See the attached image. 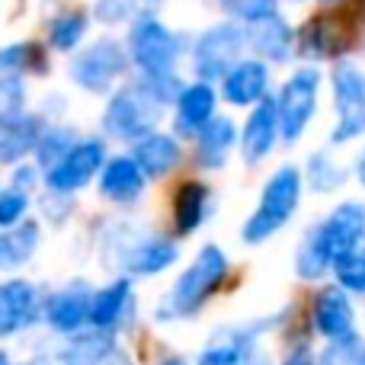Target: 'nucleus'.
<instances>
[{"mask_svg":"<svg viewBox=\"0 0 365 365\" xmlns=\"http://www.w3.org/2000/svg\"><path fill=\"white\" fill-rule=\"evenodd\" d=\"M317 93H321V71L317 68H298L289 81L282 83L276 96L279 122H282V141L295 145L308 132L311 119L317 113Z\"/></svg>","mask_w":365,"mask_h":365,"instance_id":"9","label":"nucleus"},{"mask_svg":"<svg viewBox=\"0 0 365 365\" xmlns=\"http://www.w3.org/2000/svg\"><path fill=\"white\" fill-rule=\"evenodd\" d=\"M234 148H240L237 122H234L231 115H215V119L192 138V164H195V170H205V173L225 170Z\"/></svg>","mask_w":365,"mask_h":365,"instance_id":"16","label":"nucleus"},{"mask_svg":"<svg viewBox=\"0 0 365 365\" xmlns=\"http://www.w3.org/2000/svg\"><path fill=\"white\" fill-rule=\"evenodd\" d=\"M208 205H212V186L205 180H182L170 199L173 212V231L177 237L195 234L208 218Z\"/></svg>","mask_w":365,"mask_h":365,"instance_id":"24","label":"nucleus"},{"mask_svg":"<svg viewBox=\"0 0 365 365\" xmlns=\"http://www.w3.org/2000/svg\"><path fill=\"white\" fill-rule=\"evenodd\" d=\"M164 109L167 106L154 100L141 81L115 87L106 109H103V135L115 141H138L141 135L158 128Z\"/></svg>","mask_w":365,"mask_h":365,"instance_id":"4","label":"nucleus"},{"mask_svg":"<svg viewBox=\"0 0 365 365\" xmlns=\"http://www.w3.org/2000/svg\"><path fill=\"white\" fill-rule=\"evenodd\" d=\"M334 279H336V285H343L353 295H365V247H356V250L343 253L336 259Z\"/></svg>","mask_w":365,"mask_h":365,"instance_id":"32","label":"nucleus"},{"mask_svg":"<svg viewBox=\"0 0 365 365\" xmlns=\"http://www.w3.org/2000/svg\"><path fill=\"white\" fill-rule=\"evenodd\" d=\"M247 45H250V48L257 51V58H263V61L282 64V61H289L292 51L298 48V36L279 13H272V16L257 19V23L247 26Z\"/></svg>","mask_w":365,"mask_h":365,"instance_id":"23","label":"nucleus"},{"mask_svg":"<svg viewBox=\"0 0 365 365\" xmlns=\"http://www.w3.org/2000/svg\"><path fill=\"white\" fill-rule=\"evenodd\" d=\"M160 365H189V362L182 359V356H167V359L160 362Z\"/></svg>","mask_w":365,"mask_h":365,"instance_id":"42","label":"nucleus"},{"mask_svg":"<svg viewBox=\"0 0 365 365\" xmlns=\"http://www.w3.org/2000/svg\"><path fill=\"white\" fill-rule=\"evenodd\" d=\"M321 362L324 365H365V343L356 334L346 336V340H330Z\"/></svg>","mask_w":365,"mask_h":365,"instance_id":"36","label":"nucleus"},{"mask_svg":"<svg viewBox=\"0 0 365 365\" xmlns=\"http://www.w3.org/2000/svg\"><path fill=\"white\" fill-rule=\"evenodd\" d=\"M128 304H132V279L119 276L106 282L103 289H93V302H90V321L87 327L93 330H115L125 317Z\"/></svg>","mask_w":365,"mask_h":365,"instance_id":"25","label":"nucleus"},{"mask_svg":"<svg viewBox=\"0 0 365 365\" xmlns=\"http://www.w3.org/2000/svg\"><path fill=\"white\" fill-rule=\"evenodd\" d=\"M29 208H32V199L26 189H16V186L0 189V231L29 218Z\"/></svg>","mask_w":365,"mask_h":365,"instance_id":"35","label":"nucleus"},{"mask_svg":"<svg viewBox=\"0 0 365 365\" xmlns=\"http://www.w3.org/2000/svg\"><path fill=\"white\" fill-rule=\"evenodd\" d=\"M353 173H356V180L365 186V148L359 151V158H356V164H353Z\"/></svg>","mask_w":365,"mask_h":365,"instance_id":"41","label":"nucleus"},{"mask_svg":"<svg viewBox=\"0 0 365 365\" xmlns=\"http://www.w3.org/2000/svg\"><path fill=\"white\" fill-rule=\"evenodd\" d=\"M48 122L36 113H23L10 122H0V167H16L32 158Z\"/></svg>","mask_w":365,"mask_h":365,"instance_id":"22","label":"nucleus"},{"mask_svg":"<svg viewBox=\"0 0 365 365\" xmlns=\"http://www.w3.org/2000/svg\"><path fill=\"white\" fill-rule=\"evenodd\" d=\"M26 365H45V362H26Z\"/></svg>","mask_w":365,"mask_h":365,"instance_id":"44","label":"nucleus"},{"mask_svg":"<svg viewBox=\"0 0 365 365\" xmlns=\"http://www.w3.org/2000/svg\"><path fill=\"white\" fill-rule=\"evenodd\" d=\"M42 244V225L36 218H23L19 225L0 231V272H13L36 257Z\"/></svg>","mask_w":365,"mask_h":365,"instance_id":"27","label":"nucleus"},{"mask_svg":"<svg viewBox=\"0 0 365 365\" xmlns=\"http://www.w3.org/2000/svg\"><path fill=\"white\" fill-rule=\"evenodd\" d=\"M128 64V45L115 42V38H96L83 51H77L68 64V77L83 90V93H113L115 83L125 77Z\"/></svg>","mask_w":365,"mask_h":365,"instance_id":"5","label":"nucleus"},{"mask_svg":"<svg viewBox=\"0 0 365 365\" xmlns=\"http://www.w3.org/2000/svg\"><path fill=\"white\" fill-rule=\"evenodd\" d=\"M83 32H87V16H83L81 10H64L48 23V45L55 51L71 55V51L81 45Z\"/></svg>","mask_w":365,"mask_h":365,"instance_id":"31","label":"nucleus"},{"mask_svg":"<svg viewBox=\"0 0 365 365\" xmlns=\"http://www.w3.org/2000/svg\"><path fill=\"white\" fill-rule=\"evenodd\" d=\"M247 48V29L237 23L208 26L192 48V71L202 81H221L234 64L240 61V51Z\"/></svg>","mask_w":365,"mask_h":365,"instance_id":"10","label":"nucleus"},{"mask_svg":"<svg viewBox=\"0 0 365 365\" xmlns=\"http://www.w3.org/2000/svg\"><path fill=\"white\" fill-rule=\"evenodd\" d=\"M304 182H308L317 195H330V192H336V189H343L346 170H343L327 151H314L308 158V164H304Z\"/></svg>","mask_w":365,"mask_h":365,"instance_id":"29","label":"nucleus"},{"mask_svg":"<svg viewBox=\"0 0 365 365\" xmlns=\"http://www.w3.org/2000/svg\"><path fill=\"white\" fill-rule=\"evenodd\" d=\"M311 327L324 340H346L356 334V311L343 285H327L311 302Z\"/></svg>","mask_w":365,"mask_h":365,"instance_id":"14","label":"nucleus"},{"mask_svg":"<svg viewBox=\"0 0 365 365\" xmlns=\"http://www.w3.org/2000/svg\"><path fill=\"white\" fill-rule=\"evenodd\" d=\"M349 45H353V26L340 13L308 19V26L298 32V51L308 58H340Z\"/></svg>","mask_w":365,"mask_h":365,"instance_id":"20","label":"nucleus"},{"mask_svg":"<svg viewBox=\"0 0 365 365\" xmlns=\"http://www.w3.org/2000/svg\"><path fill=\"white\" fill-rule=\"evenodd\" d=\"M304 192V173L298 167L285 164L272 173L259 189V202L240 225V240L247 247H259L269 237H276L292 218H295L298 205H302Z\"/></svg>","mask_w":365,"mask_h":365,"instance_id":"3","label":"nucleus"},{"mask_svg":"<svg viewBox=\"0 0 365 365\" xmlns=\"http://www.w3.org/2000/svg\"><path fill=\"white\" fill-rule=\"evenodd\" d=\"M90 302H93V289H90V282L74 279L71 285H64V289L51 292V295L45 298V317L42 321L48 324V330H55V334L74 336L87 327Z\"/></svg>","mask_w":365,"mask_h":365,"instance_id":"13","label":"nucleus"},{"mask_svg":"<svg viewBox=\"0 0 365 365\" xmlns=\"http://www.w3.org/2000/svg\"><path fill=\"white\" fill-rule=\"evenodd\" d=\"M227 276H231V259H227V253L221 250L218 244H205L192 257V263L177 276V282L164 292L154 317H158L160 324L192 321V317L225 289Z\"/></svg>","mask_w":365,"mask_h":365,"instance_id":"2","label":"nucleus"},{"mask_svg":"<svg viewBox=\"0 0 365 365\" xmlns=\"http://www.w3.org/2000/svg\"><path fill=\"white\" fill-rule=\"evenodd\" d=\"M128 13H132V6H128L125 0H96L93 4V16L106 26H115V23H122V19H128Z\"/></svg>","mask_w":365,"mask_h":365,"instance_id":"37","label":"nucleus"},{"mask_svg":"<svg viewBox=\"0 0 365 365\" xmlns=\"http://www.w3.org/2000/svg\"><path fill=\"white\" fill-rule=\"evenodd\" d=\"M132 154L148 173V180H164L182 164V145L177 132H148L138 141H132Z\"/></svg>","mask_w":365,"mask_h":365,"instance_id":"21","label":"nucleus"},{"mask_svg":"<svg viewBox=\"0 0 365 365\" xmlns=\"http://www.w3.org/2000/svg\"><path fill=\"white\" fill-rule=\"evenodd\" d=\"M0 74H48V55L38 42H10L0 48Z\"/></svg>","mask_w":365,"mask_h":365,"instance_id":"28","label":"nucleus"},{"mask_svg":"<svg viewBox=\"0 0 365 365\" xmlns=\"http://www.w3.org/2000/svg\"><path fill=\"white\" fill-rule=\"evenodd\" d=\"M279 365H317V359H314V353H311L304 343H295V346L282 356V362Z\"/></svg>","mask_w":365,"mask_h":365,"instance_id":"39","label":"nucleus"},{"mask_svg":"<svg viewBox=\"0 0 365 365\" xmlns=\"http://www.w3.org/2000/svg\"><path fill=\"white\" fill-rule=\"evenodd\" d=\"M282 141V122H279L276 96H266L263 103L250 106L244 128H240V158L247 167H257L272 154V148Z\"/></svg>","mask_w":365,"mask_h":365,"instance_id":"12","label":"nucleus"},{"mask_svg":"<svg viewBox=\"0 0 365 365\" xmlns=\"http://www.w3.org/2000/svg\"><path fill=\"white\" fill-rule=\"evenodd\" d=\"M334 83L336 125L330 132V145H349L365 135V71L349 61H336L330 71Z\"/></svg>","mask_w":365,"mask_h":365,"instance_id":"7","label":"nucleus"},{"mask_svg":"<svg viewBox=\"0 0 365 365\" xmlns=\"http://www.w3.org/2000/svg\"><path fill=\"white\" fill-rule=\"evenodd\" d=\"M221 96L225 103L250 109L269 96V61L263 58H240L225 77H221Z\"/></svg>","mask_w":365,"mask_h":365,"instance_id":"15","label":"nucleus"},{"mask_svg":"<svg viewBox=\"0 0 365 365\" xmlns=\"http://www.w3.org/2000/svg\"><path fill=\"white\" fill-rule=\"evenodd\" d=\"M106 160V138H81L55 167L42 173V186L58 195H74L100 177Z\"/></svg>","mask_w":365,"mask_h":365,"instance_id":"8","label":"nucleus"},{"mask_svg":"<svg viewBox=\"0 0 365 365\" xmlns=\"http://www.w3.org/2000/svg\"><path fill=\"white\" fill-rule=\"evenodd\" d=\"M26 81L23 74H0V122H10L26 113Z\"/></svg>","mask_w":365,"mask_h":365,"instance_id":"33","label":"nucleus"},{"mask_svg":"<svg viewBox=\"0 0 365 365\" xmlns=\"http://www.w3.org/2000/svg\"><path fill=\"white\" fill-rule=\"evenodd\" d=\"M240 365H269V356L263 353V349L253 343V346H247V353H244V362Z\"/></svg>","mask_w":365,"mask_h":365,"instance_id":"40","label":"nucleus"},{"mask_svg":"<svg viewBox=\"0 0 365 365\" xmlns=\"http://www.w3.org/2000/svg\"><path fill=\"white\" fill-rule=\"evenodd\" d=\"M119 353V343H115L113 330H93L87 334H74L68 340V346L58 353V362L61 365H109L113 356Z\"/></svg>","mask_w":365,"mask_h":365,"instance_id":"26","label":"nucleus"},{"mask_svg":"<svg viewBox=\"0 0 365 365\" xmlns=\"http://www.w3.org/2000/svg\"><path fill=\"white\" fill-rule=\"evenodd\" d=\"M0 365H13L10 356H6V349H0Z\"/></svg>","mask_w":365,"mask_h":365,"instance_id":"43","label":"nucleus"},{"mask_svg":"<svg viewBox=\"0 0 365 365\" xmlns=\"http://www.w3.org/2000/svg\"><path fill=\"white\" fill-rule=\"evenodd\" d=\"M218 93L221 90L212 87V81H192L180 90L177 103H173V125L177 135L182 138H195L208 122L215 119V109H218Z\"/></svg>","mask_w":365,"mask_h":365,"instance_id":"19","label":"nucleus"},{"mask_svg":"<svg viewBox=\"0 0 365 365\" xmlns=\"http://www.w3.org/2000/svg\"><path fill=\"white\" fill-rule=\"evenodd\" d=\"M128 58L135 71L148 77L173 74L180 61V38L160 23L158 16H138L128 29Z\"/></svg>","mask_w":365,"mask_h":365,"instance_id":"6","label":"nucleus"},{"mask_svg":"<svg viewBox=\"0 0 365 365\" xmlns=\"http://www.w3.org/2000/svg\"><path fill=\"white\" fill-rule=\"evenodd\" d=\"M221 10L227 13L237 23H257V19H266L272 13H279V0H218Z\"/></svg>","mask_w":365,"mask_h":365,"instance_id":"34","label":"nucleus"},{"mask_svg":"<svg viewBox=\"0 0 365 365\" xmlns=\"http://www.w3.org/2000/svg\"><path fill=\"white\" fill-rule=\"evenodd\" d=\"M148 173L141 170V164L135 160V154H115V158L106 160L100 173V195L113 205H135L141 202L148 189Z\"/></svg>","mask_w":365,"mask_h":365,"instance_id":"18","label":"nucleus"},{"mask_svg":"<svg viewBox=\"0 0 365 365\" xmlns=\"http://www.w3.org/2000/svg\"><path fill=\"white\" fill-rule=\"evenodd\" d=\"M45 317V295L36 282L10 276L0 282V340L26 334Z\"/></svg>","mask_w":365,"mask_h":365,"instance_id":"11","label":"nucleus"},{"mask_svg":"<svg viewBox=\"0 0 365 365\" xmlns=\"http://www.w3.org/2000/svg\"><path fill=\"white\" fill-rule=\"evenodd\" d=\"M42 182V167L38 164H16L13 167V173H10V186H16V189H26V192H32V189Z\"/></svg>","mask_w":365,"mask_h":365,"instance_id":"38","label":"nucleus"},{"mask_svg":"<svg viewBox=\"0 0 365 365\" xmlns=\"http://www.w3.org/2000/svg\"><path fill=\"white\" fill-rule=\"evenodd\" d=\"M365 244V205L362 202H343L324 221L308 227L304 240L295 250V276L304 282H317L343 253Z\"/></svg>","mask_w":365,"mask_h":365,"instance_id":"1","label":"nucleus"},{"mask_svg":"<svg viewBox=\"0 0 365 365\" xmlns=\"http://www.w3.org/2000/svg\"><path fill=\"white\" fill-rule=\"evenodd\" d=\"M74 145H77V132L71 125H45V132H42V138H38V148H36V154H32V160H36V164L42 167V173H45L48 167H55Z\"/></svg>","mask_w":365,"mask_h":365,"instance_id":"30","label":"nucleus"},{"mask_svg":"<svg viewBox=\"0 0 365 365\" xmlns=\"http://www.w3.org/2000/svg\"><path fill=\"white\" fill-rule=\"evenodd\" d=\"M180 259V244L167 234H151V237H138L125 247L119 266L135 279H154L167 272Z\"/></svg>","mask_w":365,"mask_h":365,"instance_id":"17","label":"nucleus"}]
</instances>
